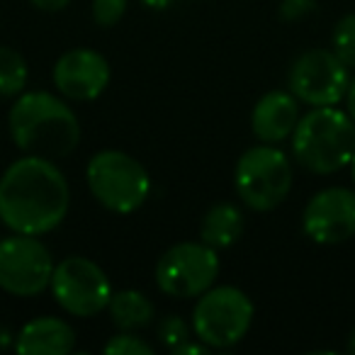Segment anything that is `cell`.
<instances>
[{
	"label": "cell",
	"instance_id": "10",
	"mask_svg": "<svg viewBox=\"0 0 355 355\" xmlns=\"http://www.w3.org/2000/svg\"><path fill=\"white\" fill-rule=\"evenodd\" d=\"M287 85L300 103L309 107H329L345 100L350 69L334 54V49H309L292 61Z\"/></svg>",
	"mask_w": 355,
	"mask_h": 355
},
{
	"label": "cell",
	"instance_id": "12",
	"mask_svg": "<svg viewBox=\"0 0 355 355\" xmlns=\"http://www.w3.org/2000/svg\"><path fill=\"white\" fill-rule=\"evenodd\" d=\"M56 93L71 103H90L107 90L112 69L110 61L95 49H71L61 54L51 71Z\"/></svg>",
	"mask_w": 355,
	"mask_h": 355
},
{
	"label": "cell",
	"instance_id": "9",
	"mask_svg": "<svg viewBox=\"0 0 355 355\" xmlns=\"http://www.w3.org/2000/svg\"><path fill=\"white\" fill-rule=\"evenodd\" d=\"M54 258L40 236L15 234L0 241V290L12 297H37L49 290Z\"/></svg>",
	"mask_w": 355,
	"mask_h": 355
},
{
	"label": "cell",
	"instance_id": "27",
	"mask_svg": "<svg viewBox=\"0 0 355 355\" xmlns=\"http://www.w3.org/2000/svg\"><path fill=\"white\" fill-rule=\"evenodd\" d=\"M348 353L355 355V329L350 331V336H348Z\"/></svg>",
	"mask_w": 355,
	"mask_h": 355
},
{
	"label": "cell",
	"instance_id": "3",
	"mask_svg": "<svg viewBox=\"0 0 355 355\" xmlns=\"http://www.w3.org/2000/svg\"><path fill=\"white\" fill-rule=\"evenodd\" d=\"M292 156L304 171L316 175H331L350 166L355 153V122L348 110L311 107L300 117L292 132Z\"/></svg>",
	"mask_w": 355,
	"mask_h": 355
},
{
	"label": "cell",
	"instance_id": "14",
	"mask_svg": "<svg viewBox=\"0 0 355 355\" xmlns=\"http://www.w3.org/2000/svg\"><path fill=\"white\" fill-rule=\"evenodd\" d=\"M76 348V331L59 316H37L15 336L20 355H69Z\"/></svg>",
	"mask_w": 355,
	"mask_h": 355
},
{
	"label": "cell",
	"instance_id": "8",
	"mask_svg": "<svg viewBox=\"0 0 355 355\" xmlns=\"http://www.w3.org/2000/svg\"><path fill=\"white\" fill-rule=\"evenodd\" d=\"M49 290L56 304L76 319L105 311L114 295L107 272L85 256H69L56 263Z\"/></svg>",
	"mask_w": 355,
	"mask_h": 355
},
{
	"label": "cell",
	"instance_id": "19",
	"mask_svg": "<svg viewBox=\"0 0 355 355\" xmlns=\"http://www.w3.org/2000/svg\"><path fill=\"white\" fill-rule=\"evenodd\" d=\"M156 338L161 340V345H166L168 350H173L180 343L193 338V324H188L183 316L168 314L156 324Z\"/></svg>",
	"mask_w": 355,
	"mask_h": 355
},
{
	"label": "cell",
	"instance_id": "2",
	"mask_svg": "<svg viewBox=\"0 0 355 355\" xmlns=\"http://www.w3.org/2000/svg\"><path fill=\"white\" fill-rule=\"evenodd\" d=\"M12 144L22 153L44 158H66L80 144V122L64 98L46 90L17 95L8 112Z\"/></svg>",
	"mask_w": 355,
	"mask_h": 355
},
{
	"label": "cell",
	"instance_id": "17",
	"mask_svg": "<svg viewBox=\"0 0 355 355\" xmlns=\"http://www.w3.org/2000/svg\"><path fill=\"white\" fill-rule=\"evenodd\" d=\"M30 78L25 56L12 46H0V98L22 95Z\"/></svg>",
	"mask_w": 355,
	"mask_h": 355
},
{
	"label": "cell",
	"instance_id": "15",
	"mask_svg": "<svg viewBox=\"0 0 355 355\" xmlns=\"http://www.w3.org/2000/svg\"><path fill=\"white\" fill-rule=\"evenodd\" d=\"M246 229V217L234 202H217L207 209L202 224H200V241L207 246L224 251L239 243Z\"/></svg>",
	"mask_w": 355,
	"mask_h": 355
},
{
	"label": "cell",
	"instance_id": "28",
	"mask_svg": "<svg viewBox=\"0 0 355 355\" xmlns=\"http://www.w3.org/2000/svg\"><path fill=\"white\" fill-rule=\"evenodd\" d=\"M350 178H353V185H355V153H353V158H350Z\"/></svg>",
	"mask_w": 355,
	"mask_h": 355
},
{
	"label": "cell",
	"instance_id": "16",
	"mask_svg": "<svg viewBox=\"0 0 355 355\" xmlns=\"http://www.w3.org/2000/svg\"><path fill=\"white\" fill-rule=\"evenodd\" d=\"M107 314L119 331H139L153 324L156 306L141 290H117L107 304Z\"/></svg>",
	"mask_w": 355,
	"mask_h": 355
},
{
	"label": "cell",
	"instance_id": "23",
	"mask_svg": "<svg viewBox=\"0 0 355 355\" xmlns=\"http://www.w3.org/2000/svg\"><path fill=\"white\" fill-rule=\"evenodd\" d=\"M207 350H212V348H209V345H205L202 340L190 338V340H185V343L178 345V348H173L171 353H175V355H202V353H207Z\"/></svg>",
	"mask_w": 355,
	"mask_h": 355
},
{
	"label": "cell",
	"instance_id": "18",
	"mask_svg": "<svg viewBox=\"0 0 355 355\" xmlns=\"http://www.w3.org/2000/svg\"><path fill=\"white\" fill-rule=\"evenodd\" d=\"M331 49L350 71H355V12L336 22L334 35H331Z\"/></svg>",
	"mask_w": 355,
	"mask_h": 355
},
{
	"label": "cell",
	"instance_id": "7",
	"mask_svg": "<svg viewBox=\"0 0 355 355\" xmlns=\"http://www.w3.org/2000/svg\"><path fill=\"white\" fill-rule=\"evenodd\" d=\"M217 248L205 241L173 243L153 268L158 290L173 300H198L219 277Z\"/></svg>",
	"mask_w": 355,
	"mask_h": 355
},
{
	"label": "cell",
	"instance_id": "1",
	"mask_svg": "<svg viewBox=\"0 0 355 355\" xmlns=\"http://www.w3.org/2000/svg\"><path fill=\"white\" fill-rule=\"evenodd\" d=\"M69 207V180L51 158L25 153L0 175V222L10 232L51 234L61 227Z\"/></svg>",
	"mask_w": 355,
	"mask_h": 355
},
{
	"label": "cell",
	"instance_id": "26",
	"mask_svg": "<svg viewBox=\"0 0 355 355\" xmlns=\"http://www.w3.org/2000/svg\"><path fill=\"white\" fill-rule=\"evenodd\" d=\"M345 107H348V114L353 117V122H355V76L350 78L348 93H345Z\"/></svg>",
	"mask_w": 355,
	"mask_h": 355
},
{
	"label": "cell",
	"instance_id": "5",
	"mask_svg": "<svg viewBox=\"0 0 355 355\" xmlns=\"http://www.w3.org/2000/svg\"><path fill=\"white\" fill-rule=\"evenodd\" d=\"M236 195L253 212L280 207L292 190V163L277 144H258L241 153L234 168Z\"/></svg>",
	"mask_w": 355,
	"mask_h": 355
},
{
	"label": "cell",
	"instance_id": "25",
	"mask_svg": "<svg viewBox=\"0 0 355 355\" xmlns=\"http://www.w3.org/2000/svg\"><path fill=\"white\" fill-rule=\"evenodd\" d=\"M146 10H156V12H161V10H168V8L175 3V0H139Z\"/></svg>",
	"mask_w": 355,
	"mask_h": 355
},
{
	"label": "cell",
	"instance_id": "6",
	"mask_svg": "<svg viewBox=\"0 0 355 355\" xmlns=\"http://www.w3.org/2000/svg\"><path fill=\"white\" fill-rule=\"evenodd\" d=\"M253 306L251 297L234 285H212L198 297L193 309V334L214 350L234 348L251 331Z\"/></svg>",
	"mask_w": 355,
	"mask_h": 355
},
{
	"label": "cell",
	"instance_id": "21",
	"mask_svg": "<svg viewBox=\"0 0 355 355\" xmlns=\"http://www.w3.org/2000/svg\"><path fill=\"white\" fill-rule=\"evenodd\" d=\"M129 0H93V20L100 27H114L127 12Z\"/></svg>",
	"mask_w": 355,
	"mask_h": 355
},
{
	"label": "cell",
	"instance_id": "22",
	"mask_svg": "<svg viewBox=\"0 0 355 355\" xmlns=\"http://www.w3.org/2000/svg\"><path fill=\"white\" fill-rule=\"evenodd\" d=\"M316 10V0H280V17L285 22H297Z\"/></svg>",
	"mask_w": 355,
	"mask_h": 355
},
{
	"label": "cell",
	"instance_id": "13",
	"mask_svg": "<svg viewBox=\"0 0 355 355\" xmlns=\"http://www.w3.org/2000/svg\"><path fill=\"white\" fill-rule=\"evenodd\" d=\"M300 122V100L290 90H270L251 112V132L263 144H280L292 137Z\"/></svg>",
	"mask_w": 355,
	"mask_h": 355
},
{
	"label": "cell",
	"instance_id": "20",
	"mask_svg": "<svg viewBox=\"0 0 355 355\" xmlns=\"http://www.w3.org/2000/svg\"><path fill=\"white\" fill-rule=\"evenodd\" d=\"M103 350L107 355H153V345L141 336H134V331H119L105 343Z\"/></svg>",
	"mask_w": 355,
	"mask_h": 355
},
{
	"label": "cell",
	"instance_id": "11",
	"mask_svg": "<svg viewBox=\"0 0 355 355\" xmlns=\"http://www.w3.org/2000/svg\"><path fill=\"white\" fill-rule=\"evenodd\" d=\"M306 239L319 246H338L355 236V190L324 188L306 202L302 214Z\"/></svg>",
	"mask_w": 355,
	"mask_h": 355
},
{
	"label": "cell",
	"instance_id": "24",
	"mask_svg": "<svg viewBox=\"0 0 355 355\" xmlns=\"http://www.w3.org/2000/svg\"><path fill=\"white\" fill-rule=\"evenodd\" d=\"M30 3L42 12H61L71 6V0H30Z\"/></svg>",
	"mask_w": 355,
	"mask_h": 355
},
{
	"label": "cell",
	"instance_id": "4",
	"mask_svg": "<svg viewBox=\"0 0 355 355\" xmlns=\"http://www.w3.org/2000/svg\"><path fill=\"white\" fill-rule=\"evenodd\" d=\"M85 183L95 202L114 214L137 212L151 195V175L144 163L117 148H103L90 158Z\"/></svg>",
	"mask_w": 355,
	"mask_h": 355
}]
</instances>
